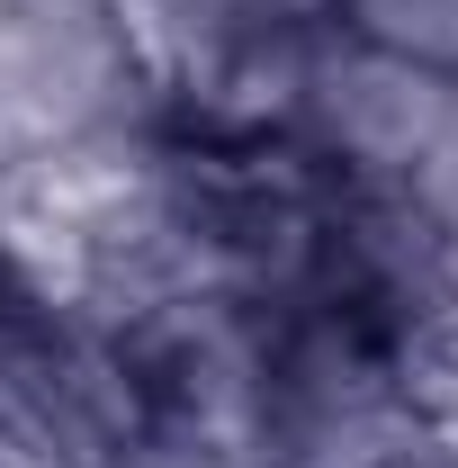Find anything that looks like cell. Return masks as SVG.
Listing matches in <instances>:
<instances>
[{
	"label": "cell",
	"mask_w": 458,
	"mask_h": 468,
	"mask_svg": "<svg viewBox=\"0 0 458 468\" xmlns=\"http://www.w3.org/2000/svg\"><path fill=\"white\" fill-rule=\"evenodd\" d=\"M450 90H458L450 72H422V63L333 27L315 46V63H306V81H297V109H287L279 144H297L342 189H396L432 154V135L450 117Z\"/></svg>",
	"instance_id": "cell-1"
},
{
	"label": "cell",
	"mask_w": 458,
	"mask_h": 468,
	"mask_svg": "<svg viewBox=\"0 0 458 468\" xmlns=\"http://www.w3.org/2000/svg\"><path fill=\"white\" fill-rule=\"evenodd\" d=\"M333 27L458 81V0H333Z\"/></svg>",
	"instance_id": "cell-2"
},
{
	"label": "cell",
	"mask_w": 458,
	"mask_h": 468,
	"mask_svg": "<svg viewBox=\"0 0 458 468\" xmlns=\"http://www.w3.org/2000/svg\"><path fill=\"white\" fill-rule=\"evenodd\" d=\"M404 189H413V207H422V217L441 226V243L458 252V90H450V117H441L432 154L413 163V180H404Z\"/></svg>",
	"instance_id": "cell-3"
},
{
	"label": "cell",
	"mask_w": 458,
	"mask_h": 468,
	"mask_svg": "<svg viewBox=\"0 0 458 468\" xmlns=\"http://www.w3.org/2000/svg\"><path fill=\"white\" fill-rule=\"evenodd\" d=\"M117 468H225V460H207V451H189V441H144L135 460H117Z\"/></svg>",
	"instance_id": "cell-4"
}]
</instances>
